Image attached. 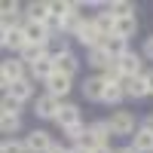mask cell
<instances>
[{
	"label": "cell",
	"instance_id": "cell-30",
	"mask_svg": "<svg viewBox=\"0 0 153 153\" xmlns=\"http://www.w3.org/2000/svg\"><path fill=\"white\" fill-rule=\"evenodd\" d=\"M65 132H68V138H71L74 144H80V141H83V135H86L89 129H83V123H80V126H71V129H65Z\"/></svg>",
	"mask_w": 153,
	"mask_h": 153
},
{
	"label": "cell",
	"instance_id": "cell-12",
	"mask_svg": "<svg viewBox=\"0 0 153 153\" xmlns=\"http://www.w3.org/2000/svg\"><path fill=\"white\" fill-rule=\"evenodd\" d=\"M123 92L129 98H144V95H150V89H147L144 76H132V80H123Z\"/></svg>",
	"mask_w": 153,
	"mask_h": 153
},
{
	"label": "cell",
	"instance_id": "cell-25",
	"mask_svg": "<svg viewBox=\"0 0 153 153\" xmlns=\"http://www.w3.org/2000/svg\"><path fill=\"white\" fill-rule=\"evenodd\" d=\"M19 126H22L19 113H3V117H0V129H3V135H12V132H19Z\"/></svg>",
	"mask_w": 153,
	"mask_h": 153
},
{
	"label": "cell",
	"instance_id": "cell-21",
	"mask_svg": "<svg viewBox=\"0 0 153 153\" xmlns=\"http://www.w3.org/2000/svg\"><path fill=\"white\" fill-rule=\"evenodd\" d=\"M107 12H110L113 19H129V16H135V6L129 3V0H117V3L107 6Z\"/></svg>",
	"mask_w": 153,
	"mask_h": 153
},
{
	"label": "cell",
	"instance_id": "cell-32",
	"mask_svg": "<svg viewBox=\"0 0 153 153\" xmlns=\"http://www.w3.org/2000/svg\"><path fill=\"white\" fill-rule=\"evenodd\" d=\"M144 55L153 58V37H147V43H144Z\"/></svg>",
	"mask_w": 153,
	"mask_h": 153
},
{
	"label": "cell",
	"instance_id": "cell-36",
	"mask_svg": "<svg viewBox=\"0 0 153 153\" xmlns=\"http://www.w3.org/2000/svg\"><path fill=\"white\" fill-rule=\"evenodd\" d=\"M49 153H71V150H65V147H58V144H52V150Z\"/></svg>",
	"mask_w": 153,
	"mask_h": 153
},
{
	"label": "cell",
	"instance_id": "cell-33",
	"mask_svg": "<svg viewBox=\"0 0 153 153\" xmlns=\"http://www.w3.org/2000/svg\"><path fill=\"white\" fill-rule=\"evenodd\" d=\"M92 153H117V150H110V144H101V147H95Z\"/></svg>",
	"mask_w": 153,
	"mask_h": 153
},
{
	"label": "cell",
	"instance_id": "cell-4",
	"mask_svg": "<svg viewBox=\"0 0 153 153\" xmlns=\"http://www.w3.org/2000/svg\"><path fill=\"white\" fill-rule=\"evenodd\" d=\"M16 80H25V61L22 58H6L3 61V80H0V86L9 89V83Z\"/></svg>",
	"mask_w": 153,
	"mask_h": 153
},
{
	"label": "cell",
	"instance_id": "cell-5",
	"mask_svg": "<svg viewBox=\"0 0 153 153\" xmlns=\"http://www.w3.org/2000/svg\"><path fill=\"white\" fill-rule=\"evenodd\" d=\"M25 37H28V43H40V46H49V40H52V34H49L46 25L40 22H25Z\"/></svg>",
	"mask_w": 153,
	"mask_h": 153
},
{
	"label": "cell",
	"instance_id": "cell-8",
	"mask_svg": "<svg viewBox=\"0 0 153 153\" xmlns=\"http://www.w3.org/2000/svg\"><path fill=\"white\" fill-rule=\"evenodd\" d=\"M104 92H107L104 76H89V80L83 83V95H86L89 101H104Z\"/></svg>",
	"mask_w": 153,
	"mask_h": 153
},
{
	"label": "cell",
	"instance_id": "cell-2",
	"mask_svg": "<svg viewBox=\"0 0 153 153\" xmlns=\"http://www.w3.org/2000/svg\"><path fill=\"white\" fill-rule=\"evenodd\" d=\"M107 126H110L113 135H132L135 132V117L129 110H120V113H113V117L107 120Z\"/></svg>",
	"mask_w": 153,
	"mask_h": 153
},
{
	"label": "cell",
	"instance_id": "cell-16",
	"mask_svg": "<svg viewBox=\"0 0 153 153\" xmlns=\"http://www.w3.org/2000/svg\"><path fill=\"white\" fill-rule=\"evenodd\" d=\"M104 49L110 52V58L117 61V58H123L126 52H129V40H123V37L113 34V37H107V40H104Z\"/></svg>",
	"mask_w": 153,
	"mask_h": 153
},
{
	"label": "cell",
	"instance_id": "cell-18",
	"mask_svg": "<svg viewBox=\"0 0 153 153\" xmlns=\"http://www.w3.org/2000/svg\"><path fill=\"white\" fill-rule=\"evenodd\" d=\"M92 22H95V28L101 31V37H113V31H117V19H113L110 12H98Z\"/></svg>",
	"mask_w": 153,
	"mask_h": 153
},
{
	"label": "cell",
	"instance_id": "cell-34",
	"mask_svg": "<svg viewBox=\"0 0 153 153\" xmlns=\"http://www.w3.org/2000/svg\"><path fill=\"white\" fill-rule=\"evenodd\" d=\"M144 80H147V89H150V95H153V71L144 74Z\"/></svg>",
	"mask_w": 153,
	"mask_h": 153
},
{
	"label": "cell",
	"instance_id": "cell-26",
	"mask_svg": "<svg viewBox=\"0 0 153 153\" xmlns=\"http://www.w3.org/2000/svg\"><path fill=\"white\" fill-rule=\"evenodd\" d=\"M49 9H52L55 19H68L71 12H74V3H68V0H52V3H49Z\"/></svg>",
	"mask_w": 153,
	"mask_h": 153
},
{
	"label": "cell",
	"instance_id": "cell-35",
	"mask_svg": "<svg viewBox=\"0 0 153 153\" xmlns=\"http://www.w3.org/2000/svg\"><path fill=\"white\" fill-rule=\"evenodd\" d=\"M141 129H147V132H153V117H147V120H144V126H141Z\"/></svg>",
	"mask_w": 153,
	"mask_h": 153
},
{
	"label": "cell",
	"instance_id": "cell-19",
	"mask_svg": "<svg viewBox=\"0 0 153 153\" xmlns=\"http://www.w3.org/2000/svg\"><path fill=\"white\" fill-rule=\"evenodd\" d=\"M49 19H52L49 3H31V6H28V22H40V25H46Z\"/></svg>",
	"mask_w": 153,
	"mask_h": 153
},
{
	"label": "cell",
	"instance_id": "cell-6",
	"mask_svg": "<svg viewBox=\"0 0 153 153\" xmlns=\"http://www.w3.org/2000/svg\"><path fill=\"white\" fill-rule=\"evenodd\" d=\"M58 110H61V104H58L55 95H43V98H37V107H34L37 117H43V120H55Z\"/></svg>",
	"mask_w": 153,
	"mask_h": 153
},
{
	"label": "cell",
	"instance_id": "cell-3",
	"mask_svg": "<svg viewBox=\"0 0 153 153\" xmlns=\"http://www.w3.org/2000/svg\"><path fill=\"white\" fill-rule=\"evenodd\" d=\"M25 147H28V153H49L52 150V138H49V132L34 129L28 138H25Z\"/></svg>",
	"mask_w": 153,
	"mask_h": 153
},
{
	"label": "cell",
	"instance_id": "cell-15",
	"mask_svg": "<svg viewBox=\"0 0 153 153\" xmlns=\"http://www.w3.org/2000/svg\"><path fill=\"white\" fill-rule=\"evenodd\" d=\"M6 95H12L16 101H28V98L34 95V86H31V80H28V76H25V80H16V83H9Z\"/></svg>",
	"mask_w": 153,
	"mask_h": 153
},
{
	"label": "cell",
	"instance_id": "cell-24",
	"mask_svg": "<svg viewBox=\"0 0 153 153\" xmlns=\"http://www.w3.org/2000/svg\"><path fill=\"white\" fill-rule=\"evenodd\" d=\"M89 135H92L98 144H107V138H110L113 132H110V126H107V123H92V126H89Z\"/></svg>",
	"mask_w": 153,
	"mask_h": 153
},
{
	"label": "cell",
	"instance_id": "cell-11",
	"mask_svg": "<svg viewBox=\"0 0 153 153\" xmlns=\"http://www.w3.org/2000/svg\"><path fill=\"white\" fill-rule=\"evenodd\" d=\"M55 123L61 126V129H71V126H80V107H76V104H61V110H58Z\"/></svg>",
	"mask_w": 153,
	"mask_h": 153
},
{
	"label": "cell",
	"instance_id": "cell-22",
	"mask_svg": "<svg viewBox=\"0 0 153 153\" xmlns=\"http://www.w3.org/2000/svg\"><path fill=\"white\" fill-rule=\"evenodd\" d=\"M83 25H86V19H80L76 12H71L68 19H61V34H74V37H76Z\"/></svg>",
	"mask_w": 153,
	"mask_h": 153
},
{
	"label": "cell",
	"instance_id": "cell-29",
	"mask_svg": "<svg viewBox=\"0 0 153 153\" xmlns=\"http://www.w3.org/2000/svg\"><path fill=\"white\" fill-rule=\"evenodd\" d=\"M19 104H22V101H16L12 95H3V101H0V110H3V113H19Z\"/></svg>",
	"mask_w": 153,
	"mask_h": 153
},
{
	"label": "cell",
	"instance_id": "cell-23",
	"mask_svg": "<svg viewBox=\"0 0 153 153\" xmlns=\"http://www.w3.org/2000/svg\"><path fill=\"white\" fill-rule=\"evenodd\" d=\"M135 28H138V22H135V16H129V19H117V37H123V40H129V37L135 34Z\"/></svg>",
	"mask_w": 153,
	"mask_h": 153
},
{
	"label": "cell",
	"instance_id": "cell-31",
	"mask_svg": "<svg viewBox=\"0 0 153 153\" xmlns=\"http://www.w3.org/2000/svg\"><path fill=\"white\" fill-rule=\"evenodd\" d=\"M3 16H9V19H19V3H16V0H12V3L6 0V3H3Z\"/></svg>",
	"mask_w": 153,
	"mask_h": 153
},
{
	"label": "cell",
	"instance_id": "cell-1",
	"mask_svg": "<svg viewBox=\"0 0 153 153\" xmlns=\"http://www.w3.org/2000/svg\"><path fill=\"white\" fill-rule=\"evenodd\" d=\"M76 40H80L86 49H95V46H104V40H107V37H101V31L95 28V22L92 19H89L86 25H83V28H80V34H76Z\"/></svg>",
	"mask_w": 153,
	"mask_h": 153
},
{
	"label": "cell",
	"instance_id": "cell-13",
	"mask_svg": "<svg viewBox=\"0 0 153 153\" xmlns=\"http://www.w3.org/2000/svg\"><path fill=\"white\" fill-rule=\"evenodd\" d=\"M31 74H34V80H49V76L55 74V58L52 55H43L40 61H37V65H31Z\"/></svg>",
	"mask_w": 153,
	"mask_h": 153
},
{
	"label": "cell",
	"instance_id": "cell-10",
	"mask_svg": "<svg viewBox=\"0 0 153 153\" xmlns=\"http://www.w3.org/2000/svg\"><path fill=\"white\" fill-rule=\"evenodd\" d=\"M46 89H49V95L65 98V95L71 92V76H65V74H52V76L46 80Z\"/></svg>",
	"mask_w": 153,
	"mask_h": 153
},
{
	"label": "cell",
	"instance_id": "cell-9",
	"mask_svg": "<svg viewBox=\"0 0 153 153\" xmlns=\"http://www.w3.org/2000/svg\"><path fill=\"white\" fill-rule=\"evenodd\" d=\"M0 43H3L6 49H22L28 46V37H25V28H9V31H3V37H0Z\"/></svg>",
	"mask_w": 153,
	"mask_h": 153
},
{
	"label": "cell",
	"instance_id": "cell-7",
	"mask_svg": "<svg viewBox=\"0 0 153 153\" xmlns=\"http://www.w3.org/2000/svg\"><path fill=\"white\" fill-rule=\"evenodd\" d=\"M117 68L123 71V76H126V80H132V76H141V55L126 52L123 58H117Z\"/></svg>",
	"mask_w": 153,
	"mask_h": 153
},
{
	"label": "cell",
	"instance_id": "cell-37",
	"mask_svg": "<svg viewBox=\"0 0 153 153\" xmlns=\"http://www.w3.org/2000/svg\"><path fill=\"white\" fill-rule=\"evenodd\" d=\"M117 153H138L135 147H123V150H117Z\"/></svg>",
	"mask_w": 153,
	"mask_h": 153
},
{
	"label": "cell",
	"instance_id": "cell-27",
	"mask_svg": "<svg viewBox=\"0 0 153 153\" xmlns=\"http://www.w3.org/2000/svg\"><path fill=\"white\" fill-rule=\"evenodd\" d=\"M0 153H28V147H25V141H12V138H6V141L0 144Z\"/></svg>",
	"mask_w": 153,
	"mask_h": 153
},
{
	"label": "cell",
	"instance_id": "cell-14",
	"mask_svg": "<svg viewBox=\"0 0 153 153\" xmlns=\"http://www.w3.org/2000/svg\"><path fill=\"white\" fill-rule=\"evenodd\" d=\"M76 71H80V58H76L74 52H68V55H58V58H55V74L74 76Z\"/></svg>",
	"mask_w": 153,
	"mask_h": 153
},
{
	"label": "cell",
	"instance_id": "cell-28",
	"mask_svg": "<svg viewBox=\"0 0 153 153\" xmlns=\"http://www.w3.org/2000/svg\"><path fill=\"white\" fill-rule=\"evenodd\" d=\"M126 92H123V86H107V92H104V101L107 104H117V101H123Z\"/></svg>",
	"mask_w": 153,
	"mask_h": 153
},
{
	"label": "cell",
	"instance_id": "cell-17",
	"mask_svg": "<svg viewBox=\"0 0 153 153\" xmlns=\"http://www.w3.org/2000/svg\"><path fill=\"white\" fill-rule=\"evenodd\" d=\"M89 65L104 71V68H110V65H113V58H110V52H107L104 46H95V49H89Z\"/></svg>",
	"mask_w": 153,
	"mask_h": 153
},
{
	"label": "cell",
	"instance_id": "cell-20",
	"mask_svg": "<svg viewBox=\"0 0 153 153\" xmlns=\"http://www.w3.org/2000/svg\"><path fill=\"white\" fill-rule=\"evenodd\" d=\"M138 153H153V132L147 129H138L135 132V144H132Z\"/></svg>",
	"mask_w": 153,
	"mask_h": 153
}]
</instances>
